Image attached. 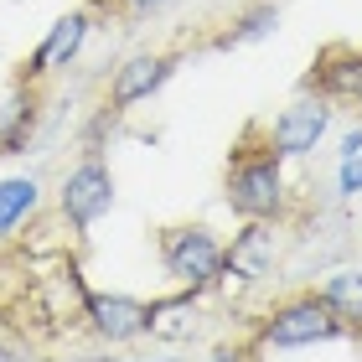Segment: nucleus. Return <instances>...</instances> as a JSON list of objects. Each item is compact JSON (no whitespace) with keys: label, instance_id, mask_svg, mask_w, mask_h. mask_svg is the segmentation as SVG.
Segmentation results:
<instances>
[{"label":"nucleus","instance_id":"obj_1","mask_svg":"<svg viewBox=\"0 0 362 362\" xmlns=\"http://www.w3.org/2000/svg\"><path fill=\"white\" fill-rule=\"evenodd\" d=\"M160 259H166V274L176 285H212L223 274V243L212 238V228H171L160 238Z\"/></svg>","mask_w":362,"mask_h":362},{"label":"nucleus","instance_id":"obj_2","mask_svg":"<svg viewBox=\"0 0 362 362\" xmlns=\"http://www.w3.org/2000/svg\"><path fill=\"white\" fill-rule=\"evenodd\" d=\"M341 332V321L332 316V305L321 295H300V300L279 305L269 326H264V341L269 347H310V341H332Z\"/></svg>","mask_w":362,"mask_h":362},{"label":"nucleus","instance_id":"obj_3","mask_svg":"<svg viewBox=\"0 0 362 362\" xmlns=\"http://www.w3.org/2000/svg\"><path fill=\"white\" fill-rule=\"evenodd\" d=\"M279 202H285V176H279L274 156L233 166V176H228V207L233 212H243V218H274Z\"/></svg>","mask_w":362,"mask_h":362},{"label":"nucleus","instance_id":"obj_4","mask_svg":"<svg viewBox=\"0 0 362 362\" xmlns=\"http://www.w3.org/2000/svg\"><path fill=\"white\" fill-rule=\"evenodd\" d=\"M109 207H114V181H109V171L98 166V160L78 166L68 176V187H62V218H68L73 228H88V223L104 218Z\"/></svg>","mask_w":362,"mask_h":362},{"label":"nucleus","instance_id":"obj_5","mask_svg":"<svg viewBox=\"0 0 362 362\" xmlns=\"http://www.w3.org/2000/svg\"><path fill=\"white\" fill-rule=\"evenodd\" d=\"M332 124V109L321 98H295V104L274 119V151L279 156H310Z\"/></svg>","mask_w":362,"mask_h":362},{"label":"nucleus","instance_id":"obj_6","mask_svg":"<svg viewBox=\"0 0 362 362\" xmlns=\"http://www.w3.org/2000/svg\"><path fill=\"white\" fill-rule=\"evenodd\" d=\"M269 264H274V228L264 218H249L233 233V243L223 249V269L238 279H264Z\"/></svg>","mask_w":362,"mask_h":362},{"label":"nucleus","instance_id":"obj_7","mask_svg":"<svg viewBox=\"0 0 362 362\" xmlns=\"http://www.w3.org/2000/svg\"><path fill=\"white\" fill-rule=\"evenodd\" d=\"M88 316L98 326V337H109V341H129V337L151 332V305L129 300V295H93Z\"/></svg>","mask_w":362,"mask_h":362},{"label":"nucleus","instance_id":"obj_8","mask_svg":"<svg viewBox=\"0 0 362 362\" xmlns=\"http://www.w3.org/2000/svg\"><path fill=\"white\" fill-rule=\"evenodd\" d=\"M166 73H171V62L166 57H129L119 73H114V109H129V104H140V98H151L160 83H166Z\"/></svg>","mask_w":362,"mask_h":362},{"label":"nucleus","instance_id":"obj_9","mask_svg":"<svg viewBox=\"0 0 362 362\" xmlns=\"http://www.w3.org/2000/svg\"><path fill=\"white\" fill-rule=\"evenodd\" d=\"M88 37V16H62V21L47 31V42L37 47V57H31V73H47V68H62L68 57H78V47Z\"/></svg>","mask_w":362,"mask_h":362},{"label":"nucleus","instance_id":"obj_10","mask_svg":"<svg viewBox=\"0 0 362 362\" xmlns=\"http://www.w3.org/2000/svg\"><path fill=\"white\" fill-rule=\"evenodd\" d=\"M321 83L341 98H362V52H352V47L326 52L321 57Z\"/></svg>","mask_w":362,"mask_h":362},{"label":"nucleus","instance_id":"obj_11","mask_svg":"<svg viewBox=\"0 0 362 362\" xmlns=\"http://www.w3.org/2000/svg\"><path fill=\"white\" fill-rule=\"evenodd\" d=\"M321 300L332 305L337 321H357V326H362V269L332 274V279H326V290H321Z\"/></svg>","mask_w":362,"mask_h":362},{"label":"nucleus","instance_id":"obj_12","mask_svg":"<svg viewBox=\"0 0 362 362\" xmlns=\"http://www.w3.org/2000/svg\"><path fill=\"white\" fill-rule=\"evenodd\" d=\"M151 332L156 337H192L197 332V300L192 295H171V300L151 305Z\"/></svg>","mask_w":362,"mask_h":362},{"label":"nucleus","instance_id":"obj_13","mask_svg":"<svg viewBox=\"0 0 362 362\" xmlns=\"http://www.w3.org/2000/svg\"><path fill=\"white\" fill-rule=\"evenodd\" d=\"M31 207H37V181H31V176L0 181V233H11L16 223H26Z\"/></svg>","mask_w":362,"mask_h":362},{"label":"nucleus","instance_id":"obj_14","mask_svg":"<svg viewBox=\"0 0 362 362\" xmlns=\"http://www.w3.org/2000/svg\"><path fill=\"white\" fill-rule=\"evenodd\" d=\"M362 192V156H341V197Z\"/></svg>","mask_w":362,"mask_h":362},{"label":"nucleus","instance_id":"obj_15","mask_svg":"<svg viewBox=\"0 0 362 362\" xmlns=\"http://www.w3.org/2000/svg\"><path fill=\"white\" fill-rule=\"evenodd\" d=\"M269 26H274V11H259V16H249V26H243L233 42H254V37H264Z\"/></svg>","mask_w":362,"mask_h":362},{"label":"nucleus","instance_id":"obj_16","mask_svg":"<svg viewBox=\"0 0 362 362\" xmlns=\"http://www.w3.org/2000/svg\"><path fill=\"white\" fill-rule=\"evenodd\" d=\"M207 362H249V357H243V352H238V347H218V352H212V357H207Z\"/></svg>","mask_w":362,"mask_h":362},{"label":"nucleus","instance_id":"obj_17","mask_svg":"<svg viewBox=\"0 0 362 362\" xmlns=\"http://www.w3.org/2000/svg\"><path fill=\"white\" fill-rule=\"evenodd\" d=\"M341 156H362V129H352V135L341 140Z\"/></svg>","mask_w":362,"mask_h":362},{"label":"nucleus","instance_id":"obj_18","mask_svg":"<svg viewBox=\"0 0 362 362\" xmlns=\"http://www.w3.org/2000/svg\"><path fill=\"white\" fill-rule=\"evenodd\" d=\"M129 11H156V6H166V0H124Z\"/></svg>","mask_w":362,"mask_h":362},{"label":"nucleus","instance_id":"obj_19","mask_svg":"<svg viewBox=\"0 0 362 362\" xmlns=\"http://www.w3.org/2000/svg\"><path fill=\"white\" fill-rule=\"evenodd\" d=\"M160 362H176V357H160Z\"/></svg>","mask_w":362,"mask_h":362}]
</instances>
